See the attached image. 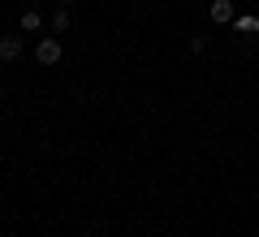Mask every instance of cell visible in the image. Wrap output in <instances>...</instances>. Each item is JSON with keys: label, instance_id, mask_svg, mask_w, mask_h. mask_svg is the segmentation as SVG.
I'll list each match as a JSON object with an SVG mask.
<instances>
[{"label": "cell", "instance_id": "4", "mask_svg": "<svg viewBox=\"0 0 259 237\" xmlns=\"http://www.w3.org/2000/svg\"><path fill=\"white\" fill-rule=\"evenodd\" d=\"M18 26L26 30V35H39V30H44V13H39V9H26V13H22V22H18Z\"/></svg>", "mask_w": 259, "mask_h": 237}, {"label": "cell", "instance_id": "3", "mask_svg": "<svg viewBox=\"0 0 259 237\" xmlns=\"http://www.w3.org/2000/svg\"><path fill=\"white\" fill-rule=\"evenodd\" d=\"M48 30H52V35H65V30H69V5H56V13L48 18Z\"/></svg>", "mask_w": 259, "mask_h": 237}, {"label": "cell", "instance_id": "5", "mask_svg": "<svg viewBox=\"0 0 259 237\" xmlns=\"http://www.w3.org/2000/svg\"><path fill=\"white\" fill-rule=\"evenodd\" d=\"M207 13H212V22H229L233 18V5H229V0H212V9H207Z\"/></svg>", "mask_w": 259, "mask_h": 237}, {"label": "cell", "instance_id": "6", "mask_svg": "<svg viewBox=\"0 0 259 237\" xmlns=\"http://www.w3.org/2000/svg\"><path fill=\"white\" fill-rule=\"evenodd\" d=\"M56 5H74V0H56Z\"/></svg>", "mask_w": 259, "mask_h": 237}, {"label": "cell", "instance_id": "2", "mask_svg": "<svg viewBox=\"0 0 259 237\" xmlns=\"http://www.w3.org/2000/svg\"><path fill=\"white\" fill-rule=\"evenodd\" d=\"M22 39L18 35H0V65H13V61H22Z\"/></svg>", "mask_w": 259, "mask_h": 237}, {"label": "cell", "instance_id": "1", "mask_svg": "<svg viewBox=\"0 0 259 237\" xmlns=\"http://www.w3.org/2000/svg\"><path fill=\"white\" fill-rule=\"evenodd\" d=\"M61 56H65L61 39L56 35H39V43H35V61L39 65H61Z\"/></svg>", "mask_w": 259, "mask_h": 237}]
</instances>
